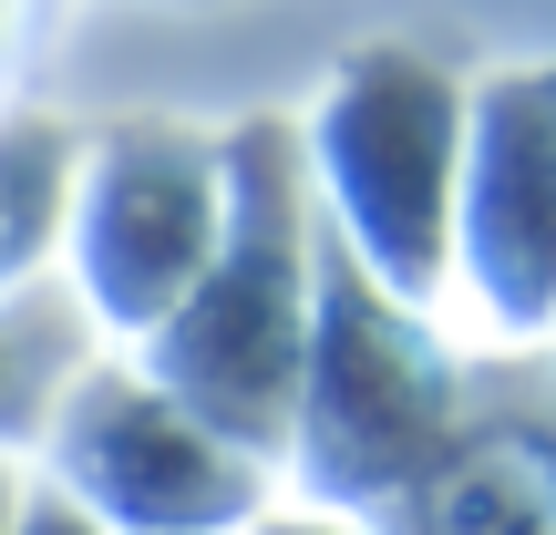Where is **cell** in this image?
<instances>
[{"label":"cell","mask_w":556,"mask_h":535,"mask_svg":"<svg viewBox=\"0 0 556 535\" xmlns=\"http://www.w3.org/2000/svg\"><path fill=\"white\" fill-rule=\"evenodd\" d=\"M319 196L299 155V114H238L227 124V227L217 258L186 289L144 351H124L144 381L248 443L258 463H289L299 392H309V340H319Z\"/></svg>","instance_id":"cell-1"},{"label":"cell","mask_w":556,"mask_h":535,"mask_svg":"<svg viewBox=\"0 0 556 535\" xmlns=\"http://www.w3.org/2000/svg\"><path fill=\"white\" fill-rule=\"evenodd\" d=\"M464 124H475V62L433 41H351L299 114L319 227L351 247L402 309L454 298V196H464Z\"/></svg>","instance_id":"cell-2"},{"label":"cell","mask_w":556,"mask_h":535,"mask_svg":"<svg viewBox=\"0 0 556 535\" xmlns=\"http://www.w3.org/2000/svg\"><path fill=\"white\" fill-rule=\"evenodd\" d=\"M475 402V351L433 309H402L351 247H319V340H309V392L289 433V505L381 525L422 484V463L464 433Z\"/></svg>","instance_id":"cell-3"},{"label":"cell","mask_w":556,"mask_h":535,"mask_svg":"<svg viewBox=\"0 0 556 535\" xmlns=\"http://www.w3.org/2000/svg\"><path fill=\"white\" fill-rule=\"evenodd\" d=\"M227 227V124L197 114H114L83 124V186L62 278L114 351H144L217 258Z\"/></svg>","instance_id":"cell-4"},{"label":"cell","mask_w":556,"mask_h":535,"mask_svg":"<svg viewBox=\"0 0 556 535\" xmlns=\"http://www.w3.org/2000/svg\"><path fill=\"white\" fill-rule=\"evenodd\" d=\"M31 474L62 505H83L103 535H248L278 505V463L227 443L217 422H197L124 351H103L73 381Z\"/></svg>","instance_id":"cell-5"},{"label":"cell","mask_w":556,"mask_h":535,"mask_svg":"<svg viewBox=\"0 0 556 535\" xmlns=\"http://www.w3.org/2000/svg\"><path fill=\"white\" fill-rule=\"evenodd\" d=\"M443 330L475 360H516L556 340V62L546 52L475 62Z\"/></svg>","instance_id":"cell-6"},{"label":"cell","mask_w":556,"mask_h":535,"mask_svg":"<svg viewBox=\"0 0 556 535\" xmlns=\"http://www.w3.org/2000/svg\"><path fill=\"white\" fill-rule=\"evenodd\" d=\"M371 535H556V360L546 371L475 360L464 433Z\"/></svg>","instance_id":"cell-7"},{"label":"cell","mask_w":556,"mask_h":535,"mask_svg":"<svg viewBox=\"0 0 556 535\" xmlns=\"http://www.w3.org/2000/svg\"><path fill=\"white\" fill-rule=\"evenodd\" d=\"M103 351H114V340L93 330V309L73 298V278H41V289L0 298V454L41 463V443H52L73 381L93 371Z\"/></svg>","instance_id":"cell-8"},{"label":"cell","mask_w":556,"mask_h":535,"mask_svg":"<svg viewBox=\"0 0 556 535\" xmlns=\"http://www.w3.org/2000/svg\"><path fill=\"white\" fill-rule=\"evenodd\" d=\"M73 186H83V124L52 103H0V298L62 278Z\"/></svg>","instance_id":"cell-9"},{"label":"cell","mask_w":556,"mask_h":535,"mask_svg":"<svg viewBox=\"0 0 556 535\" xmlns=\"http://www.w3.org/2000/svg\"><path fill=\"white\" fill-rule=\"evenodd\" d=\"M248 535H371V525H351V515H319V505H289V495H278V505H268V515L248 525Z\"/></svg>","instance_id":"cell-10"},{"label":"cell","mask_w":556,"mask_h":535,"mask_svg":"<svg viewBox=\"0 0 556 535\" xmlns=\"http://www.w3.org/2000/svg\"><path fill=\"white\" fill-rule=\"evenodd\" d=\"M11 535H103V525H93V515H83V505H62V495H52V484H41V495H31V515H21Z\"/></svg>","instance_id":"cell-11"},{"label":"cell","mask_w":556,"mask_h":535,"mask_svg":"<svg viewBox=\"0 0 556 535\" xmlns=\"http://www.w3.org/2000/svg\"><path fill=\"white\" fill-rule=\"evenodd\" d=\"M31 495H41V474H31V463H11V454H0V535H11L21 515H31Z\"/></svg>","instance_id":"cell-12"},{"label":"cell","mask_w":556,"mask_h":535,"mask_svg":"<svg viewBox=\"0 0 556 535\" xmlns=\"http://www.w3.org/2000/svg\"><path fill=\"white\" fill-rule=\"evenodd\" d=\"M0 41H11V0H0Z\"/></svg>","instance_id":"cell-13"},{"label":"cell","mask_w":556,"mask_h":535,"mask_svg":"<svg viewBox=\"0 0 556 535\" xmlns=\"http://www.w3.org/2000/svg\"><path fill=\"white\" fill-rule=\"evenodd\" d=\"M176 11H217V0H176Z\"/></svg>","instance_id":"cell-14"},{"label":"cell","mask_w":556,"mask_h":535,"mask_svg":"<svg viewBox=\"0 0 556 535\" xmlns=\"http://www.w3.org/2000/svg\"><path fill=\"white\" fill-rule=\"evenodd\" d=\"M546 360H556V340H546Z\"/></svg>","instance_id":"cell-15"}]
</instances>
